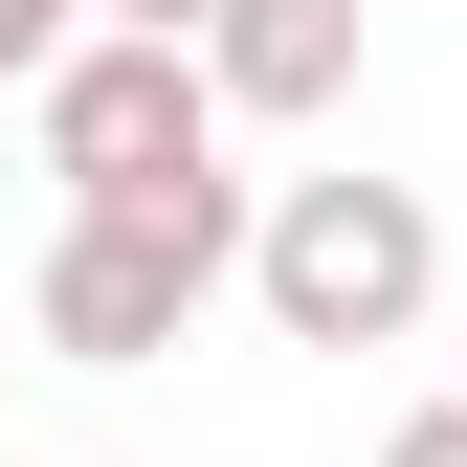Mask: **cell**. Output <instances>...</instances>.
<instances>
[{
    "label": "cell",
    "instance_id": "cell-6",
    "mask_svg": "<svg viewBox=\"0 0 467 467\" xmlns=\"http://www.w3.org/2000/svg\"><path fill=\"white\" fill-rule=\"evenodd\" d=\"M89 23H111V45H201L223 0H89Z\"/></svg>",
    "mask_w": 467,
    "mask_h": 467
},
{
    "label": "cell",
    "instance_id": "cell-7",
    "mask_svg": "<svg viewBox=\"0 0 467 467\" xmlns=\"http://www.w3.org/2000/svg\"><path fill=\"white\" fill-rule=\"evenodd\" d=\"M379 467H467V400H423V423H400V445H379Z\"/></svg>",
    "mask_w": 467,
    "mask_h": 467
},
{
    "label": "cell",
    "instance_id": "cell-4",
    "mask_svg": "<svg viewBox=\"0 0 467 467\" xmlns=\"http://www.w3.org/2000/svg\"><path fill=\"white\" fill-rule=\"evenodd\" d=\"M357 23H379V0H223V23H201V89L267 111V134H312V111L357 89Z\"/></svg>",
    "mask_w": 467,
    "mask_h": 467
},
{
    "label": "cell",
    "instance_id": "cell-1",
    "mask_svg": "<svg viewBox=\"0 0 467 467\" xmlns=\"http://www.w3.org/2000/svg\"><path fill=\"white\" fill-rule=\"evenodd\" d=\"M245 289H267L289 357H400L445 312V223H423V179H267Z\"/></svg>",
    "mask_w": 467,
    "mask_h": 467
},
{
    "label": "cell",
    "instance_id": "cell-3",
    "mask_svg": "<svg viewBox=\"0 0 467 467\" xmlns=\"http://www.w3.org/2000/svg\"><path fill=\"white\" fill-rule=\"evenodd\" d=\"M23 134H45V179H67V223H89V201H201V179H223V89H201V45H111V23L23 89Z\"/></svg>",
    "mask_w": 467,
    "mask_h": 467
},
{
    "label": "cell",
    "instance_id": "cell-5",
    "mask_svg": "<svg viewBox=\"0 0 467 467\" xmlns=\"http://www.w3.org/2000/svg\"><path fill=\"white\" fill-rule=\"evenodd\" d=\"M67 45H89V0H0V89H45Z\"/></svg>",
    "mask_w": 467,
    "mask_h": 467
},
{
    "label": "cell",
    "instance_id": "cell-2",
    "mask_svg": "<svg viewBox=\"0 0 467 467\" xmlns=\"http://www.w3.org/2000/svg\"><path fill=\"white\" fill-rule=\"evenodd\" d=\"M245 223H267L245 179H201V201H89L67 245H45V289H23V312H45V357H89V379L179 357V334H201V289L245 267Z\"/></svg>",
    "mask_w": 467,
    "mask_h": 467
}]
</instances>
